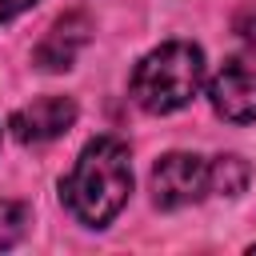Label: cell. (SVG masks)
Here are the masks:
<instances>
[{"label": "cell", "mask_w": 256, "mask_h": 256, "mask_svg": "<svg viewBox=\"0 0 256 256\" xmlns=\"http://www.w3.org/2000/svg\"><path fill=\"white\" fill-rule=\"evenodd\" d=\"M248 252H256V244H252V248H248Z\"/></svg>", "instance_id": "obj_11"}, {"label": "cell", "mask_w": 256, "mask_h": 256, "mask_svg": "<svg viewBox=\"0 0 256 256\" xmlns=\"http://www.w3.org/2000/svg\"><path fill=\"white\" fill-rule=\"evenodd\" d=\"M232 28H236V32L244 36V40H256V4H244V8L236 12Z\"/></svg>", "instance_id": "obj_9"}, {"label": "cell", "mask_w": 256, "mask_h": 256, "mask_svg": "<svg viewBox=\"0 0 256 256\" xmlns=\"http://www.w3.org/2000/svg\"><path fill=\"white\" fill-rule=\"evenodd\" d=\"M248 176H252V168H248L244 156L208 160V192H216V196H240L248 188Z\"/></svg>", "instance_id": "obj_7"}, {"label": "cell", "mask_w": 256, "mask_h": 256, "mask_svg": "<svg viewBox=\"0 0 256 256\" xmlns=\"http://www.w3.org/2000/svg\"><path fill=\"white\" fill-rule=\"evenodd\" d=\"M88 36H92V20H88L84 12H64V16L44 32V40L36 44V52H32L36 68H44V72H64V68H72V60H76L80 48L88 44Z\"/></svg>", "instance_id": "obj_6"}, {"label": "cell", "mask_w": 256, "mask_h": 256, "mask_svg": "<svg viewBox=\"0 0 256 256\" xmlns=\"http://www.w3.org/2000/svg\"><path fill=\"white\" fill-rule=\"evenodd\" d=\"M200 84H204V52L188 40H168L132 68L128 92L144 112L164 116L184 108L200 92Z\"/></svg>", "instance_id": "obj_2"}, {"label": "cell", "mask_w": 256, "mask_h": 256, "mask_svg": "<svg viewBox=\"0 0 256 256\" xmlns=\"http://www.w3.org/2000/svg\"><path fill=\"white\" fill-rule=\"evenodd\" d=\"M24 224H28V208L0 200V248H12L24 236Z\"/></svg>", "instance_id": "obj_8"}, {"label": "cell", "mask_w": 256, "mask_h": 256, "mask_svg": "<svg viewBox=\"0 0 256 256\" xmlns=\"http://www.w3.org/2000/svg\"><path fill=\"white\" fill-rule=\"evenodd\" d=\"M36 0H0V24H8V20H16L20 12H28Z\"/></svg>", "instance_id": "obj_10"}, {"label": "cell", "mask_w": 256, "mask_h": 256, "mask_svg": "<svg viewBox=\"0 0 256 256\" xmlns=\"http://www.w3.org/2000/svg\"><path fill=\"white\" fill-rule=\"evenodd\" d=\"M208 100L212 108L232 120V124H248L256 120V48L232 52L208 80Z\"/></svg>", "instance_id": "obj_3"}, {"label": "cell", "mask_w": 256, "mask_h": 256, "mask_svg": "<svg viewBox=\"0 0 256 256\" xmlns=\"http://www.w3.org/2000/svg\"><path fill=\"white\" fill-rule=\"evenodd\" d=\"M208 196V160L196 152H168L152 168L156 208H184Z\"/></svg>", "instance_id": "obj_4"}, {"label": "cell", "mask_w": 256, "mask_h": 256, "mask_svg": "<svg viewBox=\"0 0 256 256\" xmlns=\"http://www.w3.org/2000/svg\"><path fill=\"white\" fill-rule=\"evenodd\" d=\"M76 124V100L72 96H40L24 108L12 112L8 128L20 144H48L56 136H64Z\"/></svg>", "instance_id": "obj_5"}, {"label": "cell", "mask_w": 256, "mask_h": 256, "mask_svg": "<svg viewBox=\"0 0 256 256\" xmlns=\"http://www.w3.org/2000/svg\"><path fill=\"white\" fill-rule=\"evenodd\" d=\"M128 192H132V160H128V144L116 136L88 140L80 148L72 172L60 184L68 212L88 228L112 224L116 212L124 208Z\"/></svg>", "instance_id": "obj_1"}]
</instances>
